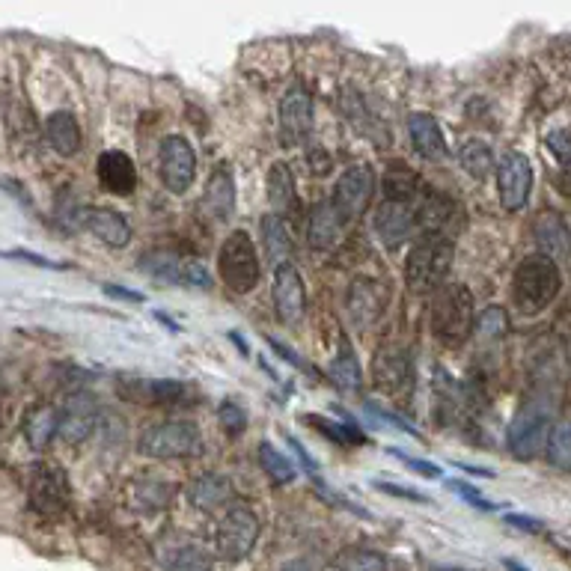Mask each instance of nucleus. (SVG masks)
<instances>
[{
	"label": "nucleus",
	"mask_w": 571,
	"mask_h": 571,
	"mask_svg": "<svg viewBox=\"0 0 571 571\" xmlns=\"http://www.w3.org/2000/svg\"><path fill=\"white\" fill-rule=\"evenodd\" d=\"M432 334L447 348H461L473 337L476 328V310L473 295L461 283H444L432 298Z\"/></svg>",
	"instance_id": "f257e3e1"
},
{
	"label": "nucleus",
	"mask_w": 571,
	"mask_h": 571,
	"mask_svg": "<svg viewBox=\"0 0 571 571\" xmlns=\"http://www.w3.org/2000/svg\"><path fill=\"white\" fill-rule=\"evenodd\" d=\"M456 247L450 238L438 235H420V241L411 247L405 259V280L414 292H438L447 283V274L453 268Z\"/></svg>",
	"instance_id": "f03ea898"
},
{
	"label": "nucleus",
	"mask_w": 571,
	"mask_h": 571,
	"mask_svg": "<svg viewBox=\"0 0 571 571\" xmlns=\"http://www.w3.org/2000/svg\"><path fill=\"white\" fill-rule=\"evenodd\" d=\"M560 286H563L560 268L539 253L527 256L515 268V277H512V295L524 313H539L548 304H554V298L560 295Z\"/></svg>",
	"instance_id": "7ed1b4c3"
},
{
	"label": "nucleus",
	"mask_w": 571,
	"mask_h": 571,
	"mask_svg": "<svg viewBox=\"0 0 571 571\" xmlns=\"http://www.w3.org/2000/svg\"><path fill=\"white\" fill-rule=\"evenodd\" d=\"M218 274L238 295H247L256 289V283L262 277V265L256 256V247L244 229H235L224 238L221 253H218Z\"/></svg>",
	"instance_id": "20e7f679"
},
{
	"label": "nucleus",
	"mask_w": 571,
	"mask_h": 571,
	"mask_svg": "<svg viewBox=\"0 0 571 571\" xmlns=\"http://www.w3.org/2000/svg\"><path fill=\"white\" fill-rule=\"evenodd\" d=\"M137 450L149 458H188L203 453V435L197 423L188 420H167L143 429Z\"/></svg>",
	"instance_id": "39448f33"
},
{
	"label": "nucleus",
	"mask_w": 571,
	"mask_h": 571,
	"mask_svg": "<svg viewBox=\"0 0 571 571\" xmlns=\"http://www.w3.org/2000/svg\"><path fill=\"white\" fill-rule=\"evenodd\" d=\"M27 494H30V509L42 518H57L69 509L72 491L66 470L54 461H36L27 470Z\"/></svg>",
	"instance_id": "423d86ee"
},
{
	"label": "nucleus",
	"mask_w": 571,
	"mask_h": 571,
	"mask_svg": "<svg viewBox=\"0 0 571 571\" xmlns=\"http://www.w3.org/2000/svg\"><path fill=\"white\" fill-rule=\"evenodd\" d=\"M548 435H551V405L545 399H530L512 420L506 444L515 458H533L545 450Z\"/></svg>",
	"instance_id": "0eeeda50"
},
{
	"label": "nucleus",
	"mask_w": 571,
	"mask_h": 571,
	"mask_svg": "<svg viewBox=\"0 0 571 571\" xmlns=\"http://www.w3.org/2000/svg\"><path fill=\"white\" fill-rule=\"evenodd\" d=\"M140 271H146L149 277L170 283V286H182V289H212V274L206 271L203 262L197 259H185L173 250H149L140 256Z\"/></svg>",
	"instance_id": "6e6552de"
},
{
	"label": "nucleus",
	"mask_w": 571,
	"mask_h": 571,
	"mask_svg": "<svg viewBox=\"0 0 571 571\" xmlns=\"http://www.w3.org/2000/svg\"><path fill=\"white\" fill-rule=\"evenodd\" d=\"M259 539V518L247 506H229L215 533V554L227 563L244 560Z\"/></svg>",
	"instance_id": "1a4fd4ad"
},
{
	"label": "nucleus",
	"mask_w": 571,
	"mask_h": 571,
	"mask_svg": "<svg viewBox=\"0 0 571 571\" xmlns=\"http://www.w3.org/2000/svg\"><path fill=\"white\" fill-rule=\"evenodd\" d=\"M372 191H375V173H372V167L354 164V167L345 170L343 176L337 179L334 197H331V206H334L340 224H351V221H357L366 212V206L372 200Z\"/></svg>",
	"instance_id": "9d476101"
},
{
	"label": "nucleus",
	"mask_w": 571,
	"mask_h": 571,
	"mask_svg": "<svg viewBox=\"0 0 571 571\" xmlns=\"http://www.w3.org/2000/svg\"><path fill=\"white\" fill-rule=\"evenodd\" d=\"M533 191V167L524 152H506L497 167V194L506 212H521Z\"/></svg>",
	"instance_id": "9b49d317"
},
{
	"label": "nucleus",
	"mask_w": 571,
	"mask_h": 571,
	"mask_svg": "<svg viewBox=\"0 0 571 571\" xmlns=\"http://www.w3.org/2000/svg\"><path fill=\"white\" fill-rule=\"evenodd\" d=\"M414 218H417V232L420 235H438V238H450L453 221H461V209L456 200H450L447 194L435 191V188H423L420 197L414 200Z\"/></svg>",
	"instance_id": "f8f14e48"
},
{
	"label": "nucleus",
	"mask_w": 571,
	"mask_h": 571,
	"mask_svg": "<svg viewBox=\"0 0 571 571\" xmlns=\"http://www.w3.org/2000/svg\"><path fill=\"white\" fill-rule=\"evenodd\" d=\"M197 176V152L185 137H167L161 143V182L173 194H185Z\"/></svg>",
	"instance_id": "ddd939ff"
},
{
	"label": "nucleus",
	"mask_w": 571,
	"mask_h": 571,
	"mask_svg": "<svg viewBox=\"0 0 571 571\" xmlns=\"http://www.w3.org/2000/svg\"><path fill=\"white\" fill-rule=\"evenodd\" d=\"M99 426V402L90 393H72L57 411V435L66 444H84Z\"/></svg>",
	"instance_id": "4468645a"
},
{
	"label": "nucleus",
	"mask_w": 571,
	"mask_h": 571,
	"mask_svg": "<svg viewBox=\"0 0 571 571\" xmlns=\"http://www.w3.org/2000/svg\"><path fill=\"white\" fill-rule=\"evenodd\" d=\"M277 119H280V143H283V146H298V143H304V137H307L310 128H313V99H310V93H307L301 84H295V87L280 99Z\"/></svg>",
	"instance_id": "2eb2a0df"
},
{
	"label": "nucleus",
	"mask_w": 571,
	"mask_h": 571,
	"mask_svg": "<svg viewBox=\"0 0 571 571\" xmlns=\"http://www.w3.org/2000/svg\"><path fill=\"white\" fill-rule=\"evenodd\" d=\"M274 310H277V319L283 325H298L307 313V292H304V280L298 274V268L289 262V265H280L274 271Z\"/></svg>",
	"instance_id": "dca6fc26"
},
{
	"label": "nucleus",
	"mask_w": 571,
	"mask_h": 571,
	"mask_svg": "<svg viewBox=\"0 0 571 571\" xmlns=\"http://www.w3.org/2000/svg\"><path fill=\"white\" fill-rule=\"evenodd\" d=\"M533 238H536L539 256L551 259L554 265L571 256V229L566 218L554 209L539 212V218L533 221Z\"/></svg>",
	"instance_id": "f3484780"
},
{
	"label": "nucleus",
	"mask_w": 571,
	"mask_h": 571,
	"mask_svg": "<svg viewBox=\"0 0 571 571\" xmlns=\"http://www.w3.org/2000/svg\"><path fill=\"white\" fill-rule=\"evenodd\" d=\"M375 232L387 247H399L411 235H417V218H414V203L402 200H384L375 212Z\"/></svg>",
	"instance_id": "a211bd4d"
},
{
	"label": "nucleus",
	"mask_w": 571,
	"mask_h": 571,
	"mask_svg": "<svg viewBox=\"0 0 571 571\" xmlns=\"http://www.w3.org/2000/svg\"><path fill=\"white\" fill-rule=\"evenodd\" d=\"M200 212L215 224H227L232 218V212H235V182H232L229 167H218L209 176V185H206L203 200H200Z\"/></svg>",
	"instance_id": "6ab92c4d"
},
{
	"label": "nucleus",
	"mask_w": 571,
	"mask_h": 571,
	"mask_svg": "<svg viewBox=\"0 0 571 571\" xmlns=\"http://www.w3.org/2000/svg\"><path fill=\"white\" fill-rule=\"evenodd\" d=\"M75 227L90 229L96 238H102L111 247H125L131 241V224L111 209H78Z\"/></svg>",
	"instance_id": "aec40b11"
},
{
	"label": "nucleus",
	"mask_w": 571,
	"mask_h": 571,
	"mask_svg": "<svg viewBox=\"0 0 571 571\" xmlns=\"http://www.w3.org/2000/svg\"><path fill=\"white\" fill-rule=\"evenodd\" d=\"M99 182L108 194L116 197H128L134 188H137V170H134V161L119 152V149H108L102 152L99 158Z\"/></svg>",
	"instance_id": "412c9836"
},
{
	"label": "nucleus",
	"mask_w": 571,
	"mask_h": 571,
	"mask_svg": "<svg viewBox=\"0 0 571 571\" xmlns=\"http://www.w3.org/2000/svg\"><path fill=\"white\" fill-rule=\"evenodd\" d=\"M188 497L197 509L203 512H218L229 506V500L235 497V488L224 473H203L191 482L188 488Z\"/></svg>",
	"instance_id": "4be33fe9"
},
{
	"label": "nucleus",
	"mask_w": 571,
	"mask_h": 571,
	"mask_svg": "<svg viewBox=\"0 0 571 571\" xmlns=\"http://www.w3.org/2000/svg\"><path fill=\"white\" fill-rule=\"evenodd\" d=\"M408 134H411L414 149H417L423 158H429V161H441V158H447V140H444V131H441L438 119L432 114L408 116Z\"/></svg>",
	"instance_id": "5701e85b"
},
{
	"label": "nucleus",
	"mask_w": 571,
	"mask_h": 571,
	"mask_svg": "<svg viewBox=\"0 0 571 571\" xmlns=\"http://www.w3.org/2000/svg\"><path fill=\"white\" fill-rule=\"evenodd\" d=\"M265 185H268V203H271L274 215H277V218L295 215V209H298V194H295V176H292V170H289L286 161H274V164H271Z\"/></svg>",
	"instance_id": "b1692460"
},
{
	"label": "nucleus",
	"mask_w": 571,
	"mask_h": 571,
	"mask_svg": "<svg viewBox=\"0 0 571 571\" xmlns=\"http://www.w3.org/2000/svg\"><path fill=\"white\" fill-rule=\"evenodd\" d=\"M45 137H48V146L63 158L81 149V125L69 111H57L45 119Z\"/></svg>",
	"instance_id": "393cba45"
},
{
	"label": "nucleus",
	"mask_w": 571,
	"mask_h": 571,
	"mask_svg": "<svg viewBox=\"0 0 571 571\" xmlns=\"http://www.w3.org/2000/svg\"><path fill=\"white\" fill-rule=\"evenodd\" d=\"M259 229H262V247H265L268 262H274L277 268L289 265V259L295 253V241H292V232L286 227V221L277 215H265Z\"/></svg>",
	"instance_id": "a878e982"
},
{
	"label": "nucleus",
	"mask_w": 571,
	"mask_h": 571,
	"mask_svg": "<svg viewBox=\"0 0 571 571\" xmlns=\"http://www.w3.org/2000/svg\"><path fill=\"white\" fill-rule=\"evenodd\" d=\"M340 232H343V224H340V218H337L331 200L316 203L313 212H310V224H307V238H310V244H313L316 250H328V247L337 244Z\"/></svg>",
	"instance_id": "bb28decb"
},
{
	"label": "nucleus",
	"mask_w": 571,
	"mask_h": 571,
	"mask_svg": "<svg viewBox=\"0 0 571 571\" xmlns=\"http://www.w3.org/2000/svg\"><path fill=\"white\" fill-rule=\"evenodd\" d=\"M348 313L354 319V325H372L381 313V298L375 283L369 280H354L351 292H348Z\"/></svg>",
	"instance_id": "cd10ccee"
},
{
	"label": "nucleus",
	"mask_w": 571,
	"mask_h": 571,
	"mask_svg": "<svg viewBox=\"0 0 571 571\" xmlns=\"http://www.w3.org/2000/svg\"><path fill=\"white\" fill-rule=\"evenodd\" d=\"M24 435H27L30 447H33L36 453H42V450L51 444V438L57 435V411H54L51 405L33 408V411L27 414V420H24Z\"/></svg>",
	"instance_id": "c85d7f7f"
},
{
	"label": "nucleus",
	"mask_w": 571,
	"mask_h": 571,
	"mask_svg": "<svg viewBox=\"0 0 571 571\" xmlns=\"http://www.w3.org/2000/svg\"><path fill=\"white\" fill-rule=\"evenodd\" d=\"M140 402L152 405V408H167V405H179L188 399V387L182 381H140Z\"/></svg>",
	"instance_id": "c756f323"
},
{
	"label": "nucleus",
	"mask_w": 571,
	"mask_h": 571,
	"mask_svg": "<svg viewBox=\"0 0 571 571\" xmlns=\"http://www.w3.org/2000/svg\"><path fill=\"white\" fill-rule=\"evenodd\" d=\"M458 161L467 170V176H473L476 182L488 179V173L494 170V155L485 140H467L458 152Z\"/></svg>",
	"instance_id": "7c9ffc66"
},
{
	"label": "nucleus",
	"mask_w": 571,
	"mask_h": 571,
	"mask_svg": "<svg viewBox=\"0 0 571 571\" xmlns=\"http://www.w3.org/2000/svg\"><path fill=\"white\" fill-rule=\"evenodd\" d=\"M334 569L337 571H387L390 560L378 551H366V548H345L343 554L334 557Z\"/></svg>",
	"instance_id": "2f4dec72"
},
{
	"label": "nucleus",
	"mask_w": 571,
	"mask_h": 571,
	"mask_svg": "<svg viewBox=\"0 0 571 571\" xmlns=\"http://www.w3.org/2000/svg\"><path fill=\"white\" fill-rule=\"evenodd\" d=\"M259 464H262V470H265L274 482H280V485L295 479V467H292V461L283 456L274 444H268V441L259 444Z\"/></svg>",
	"instance_id": "473e14b6"
},
{
	"label": "nucleus",
	"mask_w": 571,
	"mask_h": 571,
	"mask_svg": "<svg viewBox=\"0 0 571 571\" xmlns=\"http://www.w3.org/2000/svg\"><path fill=\"white\" fill-rule=\"evenodd\" d=\"M331 375L337 381L340 390H357L360 387V366H357V357L354 351L343 343L340 354L334 357V366H331Z\"/></svg>",
	"instance_id": "72a5a7b5"
},
{
	"label": "nucleus",
	"mask_w": 571,
	"mask_h": 571,
	"mask_svg": "<svg viewBox=\"0 0 571 571\" xmlns=\"http://www.w3.org/2000/svg\"><path fill=\"white\" fill-rule=\"evenodd\" d=\"M548 458L557 467H571V420H560L548 435Z\"/></svg>",
	"instance_id": "f704fd0d"
},
{
	"label": "nucleus",
	"mask_w": 571,
	"mask_h": 571,
	"mask_svg": "<svg viewBox=\"0 0 571 571\" xmlns=\"http://www.w3.org/2000/svg\"><path fill=\"white\" fill-rule=\"evenodd\" d=\"M476 331H479L482 340H500V337H506L509 319H506L503 307H485L479 313V319H476Z\"/></svg>",
	"instance_id": "c9c22d12"
},
{
	"label": "nucleus",
	"mask_w": 571,
	"mask_h": 571,
	"mask_svg": "<svg viewBox=\"0 0 571 571\" xmlns=\"http://www.w3.org/2000/svg\"><path fill=\"white\" fill-rule=\"evenodd\" d=\"M310 426H316L322 435H328V438H334L337 444H343V447H348V444H366V438L354 429V426H343V423H331V420H325V417H304Z\"/></svg>",
	"instance_id": "e433bc0d"
},
{
	"label": "nucleus",
	"mask_w": 571,
	"mask_h": 571,
	"mask_svg": "<svg viewBox=\"0 0 571 571\" xmlns=\"http://www.w3.org/2000/svg\"><path fill=\"white\" fill-rule=\"evenodd\" d=\"M167 571H212V560L206 551L185 545L182 551H176V557L167 563Z\"/></svg>",
	"instance_id": "4c0bfd02"
},
{
	"label": "nucleus",
	"mask_w": 571,
	"mask_h": 571,
	"mask_svg": "<svg viewBox=\"0 0 571 571\" xmlns=\"http://www.w3.org/2000/svg\"><path fill=\"white\" fill-rule=\"evenodd\" d=\"M218 420H221V426L227 429L229 435H241L244 426H247V414H244V408H238L235 402H224V405L218 408Z\"/></svg>",
	"instance_id": "58836bf2"
},
{
	"label": "nucleus",
	"mask_w": 571,
	"mask_h": 571,
	"mask_svg": "<svg viewBox=\"0 0 571 571\" xmlns=\"http://www.w3.org/2000/svg\"><path fill=\"white\" fill-rule=\"evenodd\" d=\"M447 488L450 491H456V494H461L464 497V503H470V506H476V509H485V512H491V509H497V503H488L473 485H467V482H461V479H450L447 482Z\"/></svg>",
	"instance_id": "ea45409f"
},
{
	"label": "nucleus",
	"mask_w": 571,
	"mask_h": 571,
	"mask_svg": "<svg viewBox=\"0 0 571 571\" xmlns=\"http://www.w3.org/2000/svg\"><path fill=\"white\" fill-rule=\"evenodd\" d=\"M372 488H378V491H384V494H393V497H405V500H411V503H429L426 494H420L417 488H408V485H393V482H381V479H375Z\"/></svg>",
	"instance_id": "a19ab883"
},
{
	"label": "nucleus",
	"mask_w": 571,
	"mask_h": 571,
	"mask_svg": "<svg viewBox=\"0 0 571 571\" xmlns=\"http://www.w3.org/2000/svg\"><path fill=\"white\" fill-rule=\"evenodd\" d=\"M548 149L563 161V164H571V134L569 131H563V128H557V131H551L548 134Z\"/></svg>",
	"instance_id": "79ce46f5"
},
{
	"label": "nucleus",
	"mask_w": 571,
	"mask_h": 571,
	"mask_svg": "<svg viewBox=\"0 0 571 571\" xmlns=\"http://www.w3.org/2000/svg\"><path fill=\"white\" fill-rule=\"evenodd\" d=\"M268 345H271V348H274V351H277V354H280V357H283L286 363H292L295 369H301V372H307V375L319 378V372H316V369H313L310 363H304V360H301V357H298V354H295V351H292L289 345L277 343V340H268Z\"/></svg>",
	"instance_id": "37998d69"
},
{
	"label": "nucleus",
	"mask_w": 571,
	"mask_h": 571,
	"mask_svg": "<svg viewBox=\"0 0 571 571\" xmlns=\"http://www.w3.org/2000/svg\"><path fill=\"white\" fill-rule=\"evenodd\" d=\"M390 456H396L402 464H408L411 470H420V473H426V476H432V479H438L441 476V467L438 464H432V461H423V458H414V456H405L402 450H390Z\"/></svg>",
	"instance_id": "c03bdc74"
},
{
	"label": "nucleus",
	"mask_w": 571,
	"mask_h": 571,
	"mask_svg": "<svg viewBox=\"0 0 571 571\" xmlns=\"http://www.w3.org/2000/svg\"><path fill=\"white\" fill-rule=\"evenodd\" d=\"M369 414H372V417H378L381 423H390V426H396L399 432H408V435H414V438H420V435H417V429H411V423H405V420H399V417H396V414H390V411H378L375 405H369Z\"/></svg>",
	"instance_id": "a18cd8bd"
},
{
	"label": "nucleus",
	"mask_w": 571,
	"mask_h": 571,
	"mask_svg": "<svg viewBox=\"0 0 571 571\" xmlns=\"http://www.w3.org/2000/svg\"><path fill=\"white\" fill-rule=\"evenodd\" d=\"M506 524H512L515 530H527V533H542V521L530 518V515H506Z\"/></svg>",
	"instance_id": "49530a36"
},
{
	"label": "nucleus",
	"mask_w": 571,
	"mask_h": 571,
	"mask_svg": "<svg viewBox=\"0 0 571 571\" xmlns=\"http://www.w3.org/2000/svg\"><path fill=\"white\" fill-rule=\"evenodd\" d=\"M105 295H111L116 301H131V304H143L146 301L143 292H131V289H122V286H114V283L105 286Z\"/></svg>",
	"instance_id": "de8ad7c7"
},
{
	"label": "nucleus",
	"mask_w": 571,
	"mask_h": 571,
	"mask_svg": "<svg viewBox=\"0 0 571 571\" xmlns=\"http://www.w3.org/2000/svg\"><path fill=\"white\" fill-rule=\"evenodd\" d=\"M280 571H319V566H316L313 560H292V563H286Z\"/></svg>",
	"instance_id": "09e8293b"
},
{
	"label": "nucleus",
	"mask_w": 571,
	"mask_h": 571,
	"mask_svg": "<svg viewBox=\"0 0 571 571\" xmlns=\"http://www.w3.org/2000/svg\"><path fill=\"white\" fill-rule=\"evenodd\" d=\"M458 467H461V470H467V473H476V476H494L488 467H473V464H461V461H458Z\"/></svg>",
	"instance_id": "8fccbe9b"
},
{
	"label": "nucleus",
	"mask_w": 571,
	"mask_h": 571,
	"mask_svg": "<svg viewBox=\"0 0 571 571\" xmlns=\"http://www.w3.org/2000/svg\"><path fill=\"white\" fill-rule=\"evenodd\" d=\"M429 571H482V569H461V566H429Z\"/></svg>",
	"instance_id": "3c124183"
},
{
	"label": "nucleus",
	"mask_w": 571,
	"mask_h": 571,
	"mask_svg": "<svg viewBox=\"0 0 571 571\" xmlns=\"http://www.w3.org/2000/svg\"><path fill=\"white\" fill-rule=\"evenodd\" d=\"M229 337H232V343L238 345V348H241V351H244V354H247V343H244V340H241V337H238V331H232V334H229Z\"/></svg>",
	"instance_id": "603ef678"
},
{
	"label": "nucleus",
	"mask_w": 571,
	"mask_h": 571,
	"mask_svg": "<svg viewBox=\"0 0 571 571\" xmlns=\"http://www.w3.org/2000/svg\"><path fill=\"white\" fill-rule=\"evenodd\" d=\"M503 566H506L509 571H530V569H524L521 563H515V560H503Z\"/></svg>",
	"instance_id": "864d4df0"
}]
</instances>
